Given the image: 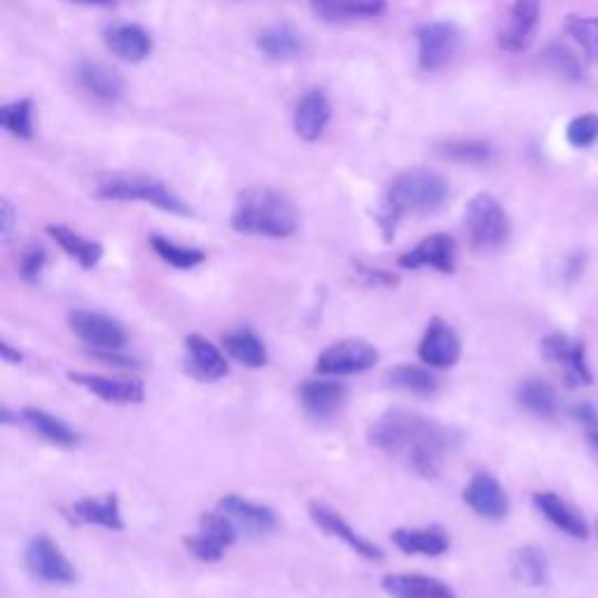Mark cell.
I'll use <instances>...</instances> for the list:
<instances>
[{"label":"cell","mask_w":598,"mask_h":598,"mask_svg":"<svg viewBox=\"0 0 598 598\" xmlns=\"http://www.w3.org/2000/svg\"><path fill=\"white\" fill-rule=\"evenodd\" d=\"M0 125L6 127L14 138L31 140L33 138V99H19L0 108Z\"/></svg>","instance_id":"8d00e7d4"},{"label":"cell","mask_w":598,"mask_h":598,"mask_svg":"<svg viewBox=\"0 0 598 598\" xmlns=\"http://www.w3.org/2000/svg\"><path fill=\"white\" fill-rule=\"evenodd\" d=\"M449 197L447 180L430 169H406L393 178L386 189L384 204L376 213V220L386 242L395 236V229L404 215H430L444 206Z\"/></svg>","instance_id":"7a4b0ae2"},{"label":"cell","mask_w":598,"mask_h":598,"mask_svg":"<svg viewBox=\"0 0 598 598\" xmlns=\"http://www.w3.org/2000/svg\"><path fill=\"white\" fill-rule=\"evenodd\" d=\"M0 353H3V361H6L8 365H19V363L23 361V355H21L19 351H14L12 344H8V342L0 344Z\"/></svg>","instance_id":"bcb514c9"},{"label":"cell","mask_w":598,"mask_h":598,"mask_svg":"<svg viewBox=\"0 0 598 598\" xmlns=\"http://www.w3.org/2000/svg\"><path fill=\"white\" fill-rule=\"evenodd\" d=\"M300 227L295 204L278 189L246 187L236 195L232 210V229L248 236L288 238Z\"/></svg>","instance_id":"3957f363"},{"label":"cell","mask_w":598,"mask_h":598,"mask_svg":"<svg viewBox=\"0 0 598 598\" xmlns=\"http://www.w3.org/2000/svg\"><path fill=\"white\" fill-rule=\"evenodd\" d=\"M225 351L248 370H259L269 363V353L265 342H262L251 327H236L223 337Z\"/></svg>","instance_id":"83f0119b"},{"label":"cell","mask_w":598,"mask_h":598,"mask_svg":"<svg viewBox=\"0 0 598 598\" xmlns=\"http://www.w3.org/2000/svg\"><path fill=\"white\" fill-rule=\"evenodd\" d=\"M545 61H547L549 68L555 70L557 76H561L566 80H572V82L582 80V66H580L578 57L572 55L566 45H561V42L549 45L545 50Z\"/></svg>","instance_id":"ab89813d"},{"label":"cell","mask_w":598,"mask_h":598,"mask_svg":"<svg viewBox=\"0 0 598 598\" xmlns=\"http://www.w3.org/2000/svg\"><path fill=\"white\" fill-rule=\"evenodd\" d=\"M308 517L314 521L321 531H325L332 538H340L344 545H349L357 557H363L367 561H381L384 559V549L367 540L365 536L357 533L353 526L337 512L323 502H311L308 506Z\"/></svg>","instance_id":"4fadbf2b"},{"label":"cell","mask_w":598,"mask_h":598,"mask_svg":"<svg viewBox=\"0 0 598 598\" xmlns=\"http://www.w3.org/2000/svg\"><path fill=\"white\" fill-rule=\"evenodd\" d=\"M68 519L76 523H87V526H101L106 531H125V519L122 510H119V498L117 493H106L101 498H82L73 502L66 510Z\"/></svg>","instance_id":"44dd1931"},{"label":"cell","mask_w":598,"mask_h":598,"mask_svg":"<svg viewBox=\"0 0 598 598\" xmlns=\"http://www.w3.org/2000/svg\"><path fill=\"white\" fill-rule=\"evenodd\" d=\"M104 38L108 50L127 63H140L153 52V38L136 23H117L104 33Z\"/></svg>","instance_id":"603a6c76"},{"label":"cell","mask_w":598,"mask_h":598,"mask_svg":"<svg viewBox=\"0 0 598 598\" xmlns=\"http://www.w3.org/2000/svg\"><path fill=\"white\" fill-rule=\"evenodd\" d=\"M78 80L91 97H97L101 101H117L122 99L125 94V80L104 63L82 61L78 68Z\"/></svg>","instance_id":"4dcf8cb0"},{"label":"cell","mask_w":598,"mask_h":598,"mask_svg":"<svg viewBox=\"0 0 598 598\" xmlns=\"http://www.w3.org/2000/svg\"><path fill=\"white\" fill-rule=\"evenodd\" d=\"M589 442H591L594 451L598 453V430H591V433H589Z\"/></svg>","instance_id":"c3c4849f"},{"label":"cell","mask_w":598,"mask_h":598,"mask_svg":"<svg viewBox=\"0 0 598 598\" xmlns=\"http://www.w3.org/2000/svg\"><path fill=\"white\" fill-rule=\"evenodd\" d=\"M330 117H332V106H330L325 94L318 89L308 91L306 97L300 101V106L295 110V119H293L297 138H302L304 143L318 140L330 122Z\"/></svg>","instance_id":"cb8c5ba5"},{"label":"cell","mask_w":598,"mask_h":598,"mask_svg":"<svg viewBox=\"0 0 598 598\" xmlns=\"http://www.w3.org/2000/svg\"><path fill=\"white\" fill-rule=\"evenodd\" d=\"M311 8L323 21L376 19L386 14L389 0H311Z\"/></svg>","instance_id":"484cf974"},{"label":"cell","mask_w":598,"mask_h":598,"mask_svg":"<svg viewBox=\"0 0 598 598\" xmlns=\"http://www.w3.org/2000/svg\"><path fill=\"white\" fill-rule=\"evenodd\" d=\"M21 421L27 423L38 438H42L47 444H55L61 449H73L80 444V435L59 416L38 410V406H27L21 412Z\"/></svg>","instance_id":"4316f807"},{"label":"cell","mask_w":598,"mask_h":598,"mask_svg":"<svg viewBox=\"0 0 598 598\" xmlns=\"http://www.w3.org/2000/svg\"><path fill=\"white\" fill-rule=\"evenodd\" d=\"M457 242L449 234L425 236L419 246L400 257L402 269H435L440 274H453L457 269Z\"/></svg>","instance_id":"9a60e30c"},{"label":"cell","mask_w":598,"mask_h":598,"mask_svg":"<svg viewBox=\"0 0 598 598\" xmlns=\"http://www.w3.org/2000/svg\"><path fill=\"white\" fill-rule=\"evenodd\" d=\"M549 563L540 547H521L512 555V576L526 587H542L547 582Z\"/></svg>","instance_id":"836d02e7"},{"label":"cell","mask_w":598,"mask_h":598,"mask_svg":"<svg viewBox=\"0 0 598 598\" xmlns=\"http://www.w3.org/2000/svg\"><path fill=\"white\" fill-rule=\"evenodd\" d=\"M47 234H50L59 248L73 257L82 269H94L104 257V246L99 242H91V238H85L82 234L66 225H47Z\"/></svg>","instance_id":"f1b7e54d"},{"label":"cell","mask_w":598,"mask_h":598,"mask_svg":"<svg viewBox=\"0 0 598 598\" xmlns=\"http://www.w3.org/2000/svg\"><path fill=\"white\" fill-rule=\"evenodd\" d=\"M393 542L404 555L416 557H442L449 552L451 538L442 526H421V529H398Z\"/></svg>","instance_id":"7402d4cb"},{"label":"cell","mask_w":598,"mask_h":598,"mask_svg":"<svg viewBox=\"0 0 598 598\" xmlns=\"http://www.w3.org/2000/svg\"><path fill=\"white\" fill-rule=\"evenodd\" d=\"M257 47L269 59H293L302 55L304 40L288 23H276L257 36Z\"/></svg>","instance_id":"d6a6232c"},{"label":"cell","mask_w":598,"mask_h":598,"mask_svg":"<svg viewBox=\"0 0 598 598\" xmlns=\"http://www.w3.org/2000/svg\"><path fill=\"white\" fill-rule=\"evenodd\" d=\"M440 150L451 161L472 164V166L489 164L493 157L491 146L484 140H451V143H444Z\"/></svg>","instance_id":"f35d334b"},{"label":"cell","mask_w":598,"mask_h":598,"mask_svg":"<svg viewBox=\"0 0 598 598\" xmlns=\"http://www.w3.org/2000/svg\"><path fill=\"white\" fill-rule=\"evenodd\" d=\"M14 223H17V210L10 199H3L0 202V236H3V242H8L12 236Z\"/></svg>","instance_id":"7bdbcfd3"},{"label":"cell","mask_w":598,"mask_h":598,"mask_svg":"<svg viewBox=\"0 0 598 598\" xmlns=\"http://www.w3.org/2000/svg\"><path fill=\"white\" fill-rule=\"evenodd\" d=\"M389 381L393 389H400L412 395H435L440 384L438 376L430 372V367L419 365H400L393 372H389Z\"/></svg>","instance_id":"e575fe53"},{"label":"cell","mask_w":598,"mask_h":598,"mask_svg":"<svg viewBox=\"0 0 598 598\" xmlns=\"http://www.w3.org/2000/svg\"><path fill=\"white\" fill-rule=\"evenodd\" d=\"M370 444L425 480L440 474L459 438L438 419L410 410H391L370 425Z\"/></svg>","instance_id":"6da1fadb"},{"label":"cell","mask_w":598,"mask_h":598,"mask_svg":"<svg viewBox=\"0 0 598 598\" xmlns=\"http://www.w3.org/2000/svg\"><path fill=\"white\" fill-rule=\"evenodd\" d=\"M185 351H187L185 357L187 372L197 376L199 381H218L229 374V363L225 353L213 342L202 337V334H189L185 340Z\"/></svg>","instance_id":"ffe728a7"},{"label":"cell","mask_w":598,"mask_h":598,"mask_svg":"<svg viewBox=\"0 0 598 598\" xmlns=\"http://www.w3.org/2000/svg\"><path fill=\"white\" fill-rule=\"evenodd\" d=\"M379 363V351L365 340H342L327 346L316 361V372L325 376H353L372 370Z\"/></svg>","instance_id":"9c48e42d"},{"label":"cell","mask_w":598,"mask_h":598,"mask_svg":"<svg viewBox=\"0 0 598 598\" xmlns=\"http://www.w3.org/2000/svg\"><path fill=\"white\" fill-rule=\"evenodd\" d=\"M517 402L538 419H555L559 412L557 391L545 379H526L517 391Z\"/></svg>","instance_id":"1f68e13d"},{"label":"cell","mask_w":598,"mask_h":598,"mask_svg":"<svg viewBox=\"0 0 598 598\" xmlns=\"http://www.w3.org/2000/svg\"><path fill=\"white\" fill-rule=\"evenodd\" d=\"M381 585L393 598H457L447 582L428 576H386Z\"/></svg>","instance_id":"f546056e"},{"label":"cell","mask_w":598,"mask_h":598,"mask_svg":"<svg viewBox=\"0 0 598 598\" xmlns=\"http://www.w3.org/2000/svg\"><path fill=\"white\" fill-rule=\"evenodd\" d=\"M238 533H242L238 531V526L225 512L215 510V512H206L202 517L199 531L195 536L185 538V547L199 561L213 563V561H220L225 557L227 549L236 542Z\"/></svg>","instance_id":"ba28073f"},{"label":"cell","mask_w":598,"mask_h":598,"mask_svg":"<svg viewBox=\"0 0 598 598\" xmlns=\"http://www.w3.org/2000/svg\"><path fill=\"white\" fill-rule=\"evenodd\" d=\"M70 3L89 6V8H115L117 0H70Z\"/></svg>","instance_id":"7dc6e473"},{"label":"cell","mask_w":598,"mask_h":598,"mask_svg":"<svg viewBox=\"0 0 598 598\" xmlns=\"http://www.w3.org/2000/svg\"><path fill=\"white\" fill-rule=\"evenodd\" d=\"M218 510L225 512L238 526V531H244L246 536H267L278 526L276 512L272 508L251 502L236 493L220 498Z\"/></svg>","instance_id":"ac0fdd59"},{"label":"cell","mask_w":598,"mask_h":598,"mask_svg":"<svg viewBox=\"0 0 598 598\" xmlns=\"http://www.w3.org/2000/svg\"><path fill=\"white\" fill-rule=\"evenodd\" d=\"M540 349H542L545 361L561 370V376H563L568 389L591 386L594 374L589 370L582 342L566 337L563 332H552L540 342Z\"/></svg>","instance_id":"8992f818"},{"label":"cell","mask_w":598,"mask_h":598,"mask_svg":"<svg viewBox=\"0 0 598 598\" xmlns=\"http://www.w3.org/2000/svg\"><path fill=\"white\" fill-rule=\"evenodd\" d=\"M47 265V253L45 248L40 246H31L27 253L21 255V262H19V274L23 281H29V283H36L42 274Z\"/></svg>","instance_id":"b9f144b4"},{"label":"cell","mask_w":598,"mask_h":598,"mask_svg":"<svg viewBox=\"0 0 598 598\" xmlns=\"http://www.w3.org/2000/svg\"><path fill=\"white\" fill-rule=\"evenodd\" d=\"M542 0H514L498 31V45L510 55H521L531 47L540 27Z\"/></svg>","instance_id":"8fae6325"},{"label":"cell","mask_w":598,"mask_h":598,"mask_svg":"<svg viewBox=\"0 0 598 598\" xmlns=\"http://www.w3.org/2000/svg\"><path fill=\"white\" fill-rule=\"evenodd\" d=\"M421 70H438L451 61L461 45V33L451 21H428L416 29Z\"/></svg>","instance_id":"7c38bea8"},{"label":"cell","mask_w":598,"mask_h":598,"mask_svg":"<svg viewBox=\"0 0 598 598\" xmlns=\"http://www.w3.org/2000/svg\"><path fill=\"white\" fill-rule=\"evenodd\" d=\"M468 508L484 519L500 521L510 514V498L493 474L477 472L463 491Z\"/></svg>","instance_id":"e0dca14e"},{"label":"cell","mask_w":598,"mask_h":598,"mask_svg":"<svg viewBox=\"0 0 598 598\" xmlns=\"http://www.w3.org/2000/svg\"><path fill=\"white\" fill-rule=\"evenodd\" d=\"M566 138H568L570 146H576L580 150L591 148L594 143L598 140V115L587 112V115H580V117L572 119V122L568 125Z\"/></svg>","instance_id":"60d3db41"},{"label":"cell","mask_w":598,"mask_h":598,"mask_svg":"<svg viewBox=\"0 0 598 598\" xmlns=\"http://www.w3.org/2000/svg\"><path fill=\"white\" fill-rule=\"evenodd\" d=\"M572 414H576V419H578L580 423L591 425V428H598V414H596V410H594L591 404H580V406H576V412H572Z\"/></svg>","instance_id":"f6af8a7d"},{"label":"cell","mask_w":598,"mask_h":598,"mask_svg":"<svg viewBox=\"0 0 598 598\" xmlns=\"http://www.w3.org/2000/svg\"><path fill=\"white\" fill-rule=\"evenodd\" d=\"M346 386L332 379H308L300 386L302 410L318 421L330 419L342 410L346 402Z\"/></svg>","instance_id":"d6986e66"},{"label":"cell","mask_w":598,"mask_h":598,"mask_svg":"<svg viewBox=\"0 0 598 598\" xmlns=\"http://www.w3.org/2000/svg\"><path fill=\"white\" fill-rule=\"evenodd\" d=\"M361 274L374 283V285H395L398 283V276L384 272V269H372V267H361Z\"/></svg>","instance_id":"ee69618b"},{"label":"cell","mask_w":598,"mask_h":598,"mask_svg":"<svg viewBox=\"0 0 598 598\" xmlns=\"http://www.w3.org/2000/svg\"><path fill=\"white\" fill-rule=\"evenodd\" d=\"M150 246L166 262V265H171L176 269H195V267H199L202 262L206 259V253L204 251L178 246V244L169 242V238L159 236V234L150 236Z\"/></svg>","instance_id":"d590c367"},{"label":"cell","mask_w":598,"mask_h":598,"mask_svg":"<svg viewBox=\"0 0 598 598\" xmlns=\"http://www.w3.org/2000/svg\"><path fill=\"white\" fill-rule=\"evenodd\" d=\"M533 500H536V508L542 512V517L549 523H555L559 531H563L570 538H578V540L589 538V526H587L585 517L576 508H570L563 498H559L557 493L542 491V493H536Z\"/></svg>","instance_id":"d4e9b609"},{"label":"cell","mask_w":598,"mask_h":598,"mask_svg":"<svg viewBox=\"0 0 598 598\" xmlns=\"http://www.w3.org/2000/svg\"><path fill=\"white\" fill-rule=\"evenodd\" d=\"M465 227L477 251H493L508 242L510 218L500 202L487 193L470 199L465 208Z\"/></svg>","instance_id":"5b68a950"},{"label":"cell","mask_w":598,"mask_h":598,"mask_svg":"<svg viewBox=\"0 0 598 598\" xmlns=\"http://www.w3.org/2000/svg\"><path fill=\"white\" fill-rule=\"evenodd\" d=\"M461 340L457 330L442 318H433L425 327L423 340L419 344L421 363L433 370H447L461 361Z\"/></svg>","instance_id":"5bb4252c"},{"label":"cell","mask_w":598,"mask_h":598,"mask_svg":"<svg viewBox=\"0 0 598 598\" xmlns=\"http://www.w3.org/2000/svg\"><path fill=\"white\" fill-rule=\"evenodd\" d=\"M27 566L31 576L47 585H73L78 580L76 566L66 559L61 547L47 536H36L27 545Z\"/></svg>","instance_id":"30bf717a"},{"label":"cell","mask_w":598,"mask_h":598,"mask_svg":"<svg viewBox=\"0 0 598 598\" xmlns=\"http://www.w3.org/2000/svg\"><path fill=\"white\" fill-rule=\"evenodd\" d=\"M97 199L104 202H140V204H150L164 213L171 215H189L193 208H189L178 195H174L169 187L155 178H112L104 185L97 187Z\"/></svg>","instance_id":"277c9868"},{"label":"cell","mask_w":598,"mask_h":598,"mask_svg":"<svg viewBox=\"0 0 598 598\" xmlns=\"http://www.w3.org/2000/svg\"><path fill=\"white\" fill-rule=\"evenodd\" d=\"M68 325L76 337H80L94 351H125L129 334L125 325L101 311L73 308L68 314Z\"/></svg>","instance_id":"52a82bcc"},{"label":"cell","mask_w":598,"mask_h":598,"mask_svg":"<svg viewBox=\"0 0 598 598\" xmlns=\"http://www.w3.org/2000/svg\"><path fill=\"white\" fill-rule=\"evenodd\" d=\"M566 33L576 40L589 61L598 63V17L568 14L563 23Z\"/></svg>","instance_id":"74e56055"},{"label":"cell","mask_w":598,"mask_h":598,"mask_svg":"<svg viewBox=\"0 0 598 598\" xmlns=\"http://www.w3.org/2000/svg\"><path fill=\"white\" fill-rule=\"evenodd\" d=\"M68 379L76 386L89 391L106 402L115 404H140L146 400V386L138 379H115L104 374H85V372H70Z\"/></svg>","instance_id":"2e32d148"}]
</instances>
